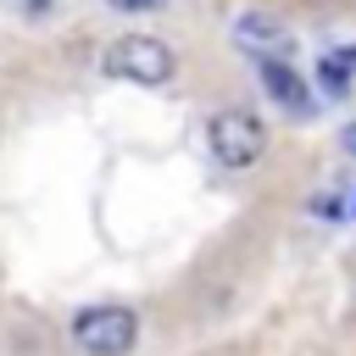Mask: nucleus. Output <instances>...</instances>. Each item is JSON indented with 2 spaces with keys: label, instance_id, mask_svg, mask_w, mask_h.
<instances>
[{
  "label": "nucleus",
  "instance_id": "nucleus-1",
  "mask_svg": "<svg viewBox=\"0 0 356 356\" xmlns=\"http://www.w3.org/2000/svg\"><path fill=\"white\" fill-rule=\"evenodd\" d=\"M100 72H106V78H117V83H134V89H161V83H172L178 56H172V44H167V39L122 33V39H111V44H106Z\"/></svg>",
  "mask_w": 356,
  "mask_h": 356
},
{
  "label": "nucleus",
  "instance_id": "nucleus-5",
  "mask_svg": "<svg viewBox=\"0 0 356 356\" xmlns=\"http://www.w3.org/2000/svg\"><path fill=\"white\" fill-rule=\"evenodd\" d=\"M261 83H267V95L284 106V111H312V89H306V78L295 72V67H284V61H261Z\"/></svg>",
  "mask_w": 356,
  "mask_h": 356
},
{
  "label": "nucleus",
  "instance_id": "nucleus-4",
  "mask_svg": "<svg viewBox=\"0 0 356 356\" xmlns=\"http://www.w3.org/2000/svg\"><path fill=\"white\" fill-rule=\"evenodd\" d=\"M234 39H239L245 50H256L261 61H284V56L295 50V33H289L278 17H267V11H245V17L234 22Z\"/></svg>",
  "mask_w": 356,
  "mask_h": 356
},
{
  "label": "nucleus",
  "instance_id": "nucleus-7",
  "mask_svg": "<svg viewBox=\"0 0 356 356\" xmlns=\"http://www.w3.org/2000/svg\"><path fill=\"white\" fill-rule=\"evenodd\" d=\"M111 11H134V17H150V11H161L167 0H106Z\"/></svg>",
  "mask_w": 356,
  "mask_h": 356
},
{
  "label": "nucleus",
  "instance_id": "nucleus-2",
  "mask_svg": "<svg viewBox=\"0 0 356 356\" xmlns=\"http://www.w3.org/2000/svg\"><path fill=\"white\" fill-rule=\"evenodd\" d=\"M72 345L83 356H128L139 345V317L128 306H83L72 317Z\"/></svg>",
  "mask_w": 356,
  "mask_h": 356
},
{
  "label": "nucleus",
  "instance_id": "nucleus-8",
  "mask_svg": "<svg viewBox=\"0 0 356 356\" xmlns=\"http://www.w3.org/2000/svg\"><path fill=\"white\" fill-rule=\"evenodd\" d=\"M339 145H345V150H350V156H356V122H350V128H345V139H339Z\"/></svg>",
  "mask_w": 356,
  "mask_h": 356
},
{
  "label": "nucleus",
  "instance_id": "nucleus-3",
  "mask_svg": "<svg viewBox=\"0 0 356 356\" xmlns=\"http://www.w3.org/2000/svg\"><path fill=\"white\" fill-rule=\"evenodd\" d=\"M206 134H211V156L222 167H256L261 150H267V128H261V117L250 106H222L206 122Z\"/></svg>",
  "mask_w": 356,
  "mask_h": 356
},
{
  "label": "nucleus",
  "instance_id": "nucleus-6",
  "mask_svg": "<svg viewBox=\"0 0 356 356\" xmlns=\"http://www.w3.org/2000/svg\"><path fill=\"white\" fill-rule=\"evenodd\" d=\"M317 78H323V89H328V95H345V89H350V78H356V44L328 50V56L317 61Z\"/></svg>",
  "mask_w": 356,
  "mask_h": 356
}]
</instances>
